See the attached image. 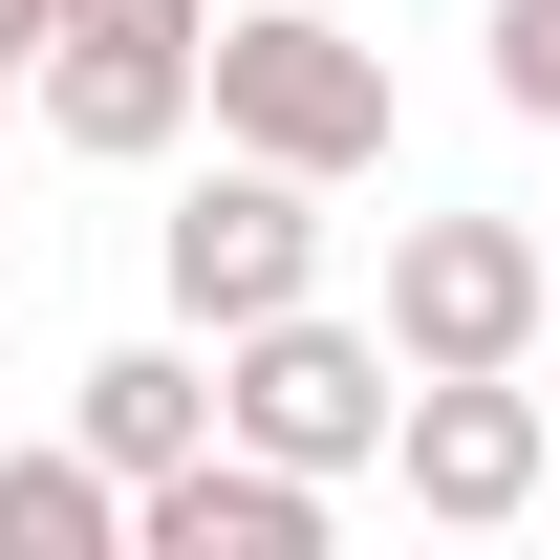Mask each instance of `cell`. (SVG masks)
Listing matches in <instances>:
<instances>
[{"mask_svg":"<svg viewBox=\"0 0 560 560\" xmlns=\"http://www.w3.org/2000/svg\"><path fill=\"white\" fill-rule=\"evenodd\" d=\"M195 108H215V151H280V173H324V195H346V173H388V44H366V22H324V0H237Z\"/></svg>","mask_w":560,"mask_h":560,"instance_id":"1","label":"cell"},{"mask_svg":"<svg viewBox=\"0 0 560 560\" xmlns=\"http://www.w3.org/2000/svg\"><path fill=\"white\" fill-rule=\"evenodd\" d=\"M388 324H324V302H280V324H237L215 346V431L237 453H280V475H366L388 453Z\"/></svg>","mask_w":560,"mask_h":560,"instance_id":"2","label":"cell"},{"mask_svg":"<svg viewBox=\"0 0 560 560\" xmlns=\"http://www.w3.org/2000/svg\"><path fill=\"white\" fill-rule=\"evenodd\" d=\"M151 280H173V324H280V302H324V173H280V151H215L195 195L151 215Z\"/></svg>","mask_w":560,"mask_h":560,"instance_id":"3","label":"cell"},{"mask_svg":"<svg viewBox=\"0 0 560 560\" xmlns=\"http://www.w3.org/2000/svg\"><path fill=\"white\" fill-rule=\"evenodd\" d=\"M195 86H215V0H86L66 44H44V151L151 173V151L195 130Z\"/></svg>","mask_w":560,"mask_h":560,"instance_id":"4","label":"cell"},{"mask_svg":"<svg viewBox=\"0 0 560 560\" xmlns=\"http://www.w3.org/2000/svg\"><path fill=\"white\" fill-rule=\"evenodd\" d=\"M560 346V259L517 215H410L388 237V366H539Z\"/></svg>","mask_w":560,"mask_h":560,"instance_id":"5","label":"cell"},{"mask_svg":"<svg viewBox=\"0 0 560 560\" xmlns=\"http://www.w3.org/2000/svg\"><path fill=\"white\" fill-rule=\"evenodd\" d=\"M388 495H410L431 539H495V517H539L560 495V431L517 366H410V410H388Z\"/></svg>","mask_w":560,"mask_h":560,"instance_id":"6","label":"cell"},{"mask_svg":"<svg viewBox=\"0 0 560 560\" xmlns=\"http://www.w3.org/2000/svg\"><path fill=\"white\" fill-rule=\"evenodd\" d=\"M324 495L346 475H280L237 431H195L173 475H130V560H324Z\"/></svg>","mask_w":560,"mask_h":560,"instance_id":"7","label":"cell"},{"mask_svg":"<svg viewBox=\"0 0 560 560\" xmlns=\"http://www.w3.org/2000/svg\"><path fill=\"white\" fill-rule=\"evenodd\" d=\"M66 431L108 453V475H173V453L215 431V366H195V346H108V366L66 388Z\"/></svg>","mask_w":560,"mask_h":560,"instance_id":"8","label":"cell"},{"mask_svg":"<svg viewBox=\"0 0 560 560\" xmlns=\"http://www.w3.org/2000/svg\"><path fill=\"white\" fill-rule=\"evenodd\" d=\"M0 560H130V475L108 453H0Z\"/></svg>","mask_w":560,"mask_h":560,"instance_id":"9","label":"cell"},{"mask_svg":"<svg viewBox=\"0 0 560 560\" xmlns=\"http://www.w3.org/2000/svg\"><path fill=\"white\" fill-rule=\"evenodd\" d=\"M475 44H495V108H517V130H560V0H495Z\"/></svg>","mask_w":560,"mask_h":560,"instance_id":"10","label":"cell"},{"mask_svg":"<svg viewBox=\"0 0 560 560\" xmlns=\"http://www.w3.org/2000/svg\"><path fill=\"white\" fill-rule=\"evenodd\" d=\"M86 0H0V86H44V44H66Z\"/></svg>","mask_w":560,"mask_h":560,"instance_id":"11","label":"cell"},{"mask_svg":"<svg viewBox=\"0 0 560 560\" xmlns=\"http://www.w3.org/2000/svg\"><path fill=\"white\" fill-rule=\"evenodd\" d=\"M0 259H22V237H0Z\"/></svg>","mask_w":560,"mask_h":560,"instance_id":"12","label":"cell"}]
</instances>
